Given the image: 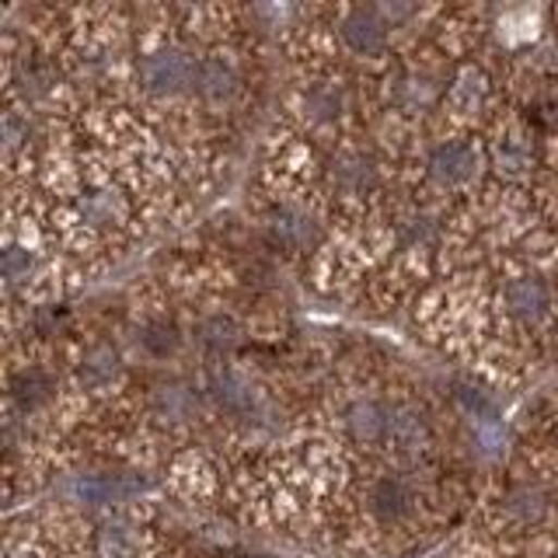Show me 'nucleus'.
<instances>
[{
    "instance_id": "25",
    "label": "nucleus",
    "mask_w": 558,
    "mask_h": 558,
    "mask_svg": "<svg viewBox=\"0 0 558 558\" xmlns=\"http://www.w3.org/2000/svg\"><path fill=\"white\" fill-rule=\"evenodd\" d=\"M555 496H558V485H555Z\"/></svg>"
},
{
    "instance_id": "13",
    "label": "nucleus",
    "mask_w": 558,
    "mask_h": 558,
    "mask_svg": "<svg viewBox=\"0 0 558 558\" xmlns=\"http://www.w3.org/2000/svg\"><path fill=\"white\" fill-rule=\"evenodd\" d=\"M345 109V87L339 81H314L304 87V112L314 122H336Z\"/></svg>"
},
{
    "instance_id": "9",
    "label": "nucleus",
    "mask_w": 558,
    "mask_h": 558,
    "mask_svg": "<svg viewBox=\"0 0 558 558\" xmlns=\"http://www.w3.org/2000/svg\"><path fill=\"white\" fill-rule=\"evenodd\" d=\"M366 506H371V513L384 523H395L401 517L412 513V488L409 482H401L395 475H384L371 485V493H366Z\"/></svg>"
},
{
    "instance_id": "15",
    "label": "nucleus",
    "mask_w": 558,
    "mask_h": 558,
    "mask_svg": "<svg viewBox=\"0 0 558 558\" xmlns=\"http://www.w3.org/2000/svg\"><path fill=\"white\" fill-rule=\"evenodd\" d=\"M196 409H199V401L185 384H165V388H157L154 395V412L157 418H165V423H189V418L196 415Z\"/></svg>"
},
{
    "instance_id": "1",
    "label": "nucleus",
    "mask_w": 558,
    "mask_h": 558,
    "mask_svg": "<svg viewBox=\"0 0 558 558\" xmlns=\"http://www.w3.org/2000/svg\"><path fill=\"white\" fill-rule=\"evenodd\" d=\"M196 74H199V63L179 46H161L147 52L136 70L140 87H144L147 95H161V98L182 95L189 84H196Z\"/></svg>"
},
{
    "instance_id": "2",
    "label": "nucleus",
    "mask_w": 558,
    "mask_h": 558,
    "mask_svg": "<svg viewBox=\"0 0 558 558\" xmlns=\"http://www.w3.org/2000/svg\"><path fill=\"white\" fill-rule=\"evenodd\" d=\"M478 165H482V157L468 140H444V144H436L426 157L429 179L444 189H458V185L471 182Z\"/></svg>"
},
{
    "instance_id": "14",
    "label": "nucleus",
    "mask_w": 558,
    "mask_h": 558,
    "mask_svg": "<svg viewBox=\"0 0 558 558\" xmlns=\"http://www.w3.org/2000/svg\"><path fill=\"white\" fill-rule=\"evenodd\" d=\"M209 391H214L217 405L231 415H248L255 409V388L244 377L231 374V371H220L209 380Z\"/></svg>"
},
{
    "instance_id": "24",
    "label": "nucleus",
    "mask_w": 558,
    "mask_h": 558,
    "mask_svg": "<svg viewBox=\"0 0 558 558\" xmlns=\"http://www.w3.org/2000/svg\"><path fill=\"white\" fill-rule=\"evenodd\" d=\"M136 548V534H130L126 527H109L105 531V551L116 558H130Z\"/></svg>"
},
{
    "instance_id": "20",
    "label": "nucleus",
    "mask_w": 558,
    "mask_h": 558,
    "mask_svg": "<svg viewBox=\"0 0 558 558\" xmlns=\"http://www.w3.org/2000/svg\"><path fill=\"white\" fill-rule=\"evenodd\" d=\"M433 234H436V223L426 214H418V209H409V214L398 220L401 248H423V244L433 241Z\"/></svg>"
},
{
    "instance_id": "11",
    "label": "nucleus",
    "mask_w": 558,
    "mask_h": 558,
    "mask_svg": "<svg viewBox=\"0 0 558 558\" xmlns=\"http://www.w3.org/2000/svg\"><path fill=\"white\" fill-rule=\"evenodd\" d=\"M122 374V363H119V353L112 345H92L84 353L81 366H77V380H81V388L84 391H101V388H109V384H116Z\"/></svg>"
},
{
    "instance_id": "4",
    "label": "nucleus",
    "mask_w": 558,
    "mask_h": 558,
    "mask_svg": "<svg viewBox=\"0 0 558 558\" xmlns=\"http://www.w3.org/2000/svg\"><path fill=\"white\" fill-rule=\"evenodd\" d=\"M328 182L339 196H366L377 185V165L366 150H339L328 165Z\"/></svg>"
},
{
    "instance_id": "17",
    "label": "nucleus",
    "mask_w": 558,
    "mask_h": 558,
    "mask_svg": "<svg viewBox=\"0 0 558 558\" xmlns=\"http://www.w3.org/2000/svg\"><path fill=\"white\" fill-rule=\"evenodd\" d=\"M447 98H450L453 112H461V116L475 112L478 105H482V98H485V81H482L478 70H461V74L453 77Z\"/></svg>"
},
{
    "instance_id": "23",
    "label": "nucleus",
    "mask_w": 558,
    "mask_h": 558,
    "mask_svg": "<svg viewBox=\"0 0 558 558\" xmlns=\"http://www.w3.org/2000/svg\"><path fill=\"white\" fill-rule=\"evenodd\" d=\"M32 272V252L22 248V244H8L4 252V279L8 283H17V279H25Z\"/></svg>"
},
{
    "instance_id": "21",
    "label": "nucleus",
    "mask_w": 558,
    "mask_h": 558,
    "mask_svg": "<svg viewBox=\"0 0 558 558\" xmlns=\"http://www.w3.org/2000/svg\"><path fill=\"white\" fill-rule=\"evenodd\" d=\"M238 339V328L231 318H223V314H214V318H206L203 328H199V342L206 349H214V353H223V349H231Z\"/></svg>"
},
{
    "instance_id": "8",
    "label": "nucleus",
    "mask_w": 558,
    "mask_h": 558,
    "mask_svg": "<svg viewBox=\"0 0 558 558\" xmlns=\"http://www.w3.org/2000/svg\"><path fill=\"white\" fill-rule=\"evenodd\" d=\"M269 227H272L276 241L293 252H304L318 241V220H314L304 206H279Z\"/></svg>"
},
{
    "instance_id": "7",
    "label": "nucleus",
    "mask_w": 558,
    "mask_h": 558,
    "mask_svg": "<svg viewBox=\"0 0 558 558\" xmlns=\"http://www.w3.org/2000/svg\"><path fill=\"white\" fill-rule=\"evenodd\" d=\"M388 423H391V412L374 398H356L353 405L342 412V426L356 444L384 440V436H388Z\"/></svg>"
},
{
    "instance_id": "5",
    "label": "nucleus",
    "mask_w": 558,
    "mask_h": 558,
    "mask_svg": "<svg viewBox=\"0 0 558 558\" xmlns=\"http://www.w3.org/2000/svg\"><path fill=\"white\" fill-rule=\"evenodd\" d=\"M342 43L356 52V57H380L388 46V25L380 22L377 8H356L342 17L339 25Z\"/></svg>"
},
{
    "instance_id": "22",
    "label": "nucleus",
    "mask_w": 558,
    "mask_h": 558,
    "mask_svg": "<svg viewBox=\"0 0 558 558\" xmlns=\"http://www.w3.org/2000/svg\"><path fill=\"white\" fill-rule=\"evenodd\" d=\"M144 345L150 349L154 356H168V353H174V345H179V331H174L171 325H165V322H157V325H150L144 331Z\"/></svg>"
},
{
    "instance_id": "18",
    "label": "nucleus",
    "mask_w": 558,
    "mask_h": 558,
    "mask_svg": "<svg viewBox=\"0 0 558 558\" xmlns=\"http://www.w3.org/2000/svg\"><path fill=\"white\" fill-rule=\"evenodd\" d=\"M493 161L502 174H523L531 168V144L523 136L510 133L496 140V150H493Z\"/></svg>"
},
{
    "instance_id": "16",
    "label": "nucleus",
    "mask_w": 558,
    "mask_h": 558,
    "mask_svg": "<svg viewBox=\"0 0 558 558\" xmlns=\"http://www.w3.org/2000/svg\"><path fill=\"white\" fill-rule=\"evenodd\" d=\"M426 418L412 405H398L391 409V423H388V440H395L401 450H415L426 440Z\"/></svg>"
},
{
    "instance_id": "12",
    "label": "nucleus",
    "mask_w": 558,
    "mask_h": 558,
    "mask_svg": "<svg viewBox=\"0 0 558 558\" xmlns=\"http://www.w3.org/2000/svg\"><path fill=\"white\" fill-rule=\"evenodd\" d=\"M440 98V81L426 70H409L395 81V101L401 112H426Z\"/></svg>"
},
{
    "instance_id": "6",
    "label": "nucleus",
    "mask_w": 558,
    "mask_h": 558,
    "mask_svg": "<svg viewBox=\"0 0 558 558\" xmlns=\"http://www.w3.org/2000/svg\"><path fill=\"white\" fill-rule=\"evenodd\" d=\"M548 493L541 485H531V482H520L513 485L510 493L502 496V517L510 527H534V523H541L548 517Z\"/></svg>"
},
{
    "instance_id": "10",
    "label": "nucleus",
    "mask_w": 558,
    "mask_h": 558,
    "mask_svg": "<svg viewBox=\"0 0 558 558\" xmlns=\"http://www.w3.org/2000/svg\"><path fill=\"white\" fill-rule=\"evenodd\" d=\"M238 70L231 66V60L223 57H209L199 63L196 74V92L206 105H227L238 95Z\"/></svg>"
},
{
    "instance_id": "3",
    "label": "nucleus",
    "mask_w": 558,
    "mask_h": 558,
    "mask_svg": "<svg viewBox=\"0 0 558 558\" xmlns=\"http://www.w3.org/2000/svg\"><path fill=\"white\" fill-rule=\"evenodd\" d=\"M551 307V290L541 276H513L510 283L502 287V311L510 314L520 325H537L548 318Z\"/></svg>"
},
{
    "instance_id": "19",
    "label": "nucleus",
    "mask_w": 558,
    "mask_h": 558,
    "mask_svg": "<svg viewBox=\"0 0 558 558\" xmlns=\"http://www.w3.org/2000/svg\"><path fill=\"white\" fill-rule=\"evenodd\" d=\"M81 209H84V220H87V223H95V227L119 223L122 214H126V206H122V199L116 196V192H109V189H101V192H92V196H84Z\"/></svg>"
}]
</instances>
